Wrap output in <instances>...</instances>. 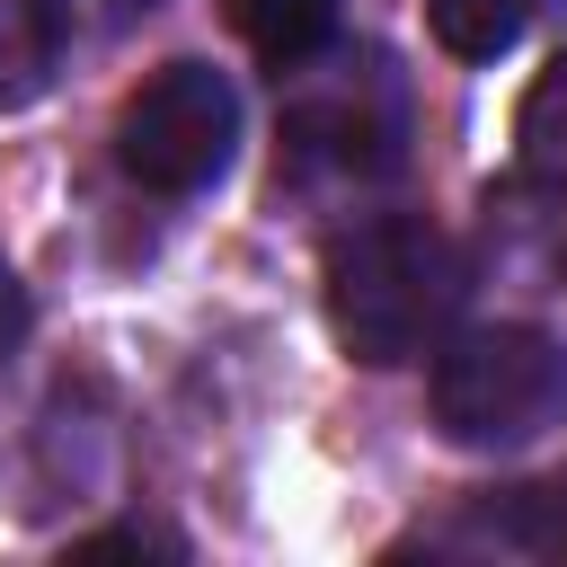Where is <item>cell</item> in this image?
<instances>
[{
  "label": "cell",
  "mask_w": 567,
  "mask_h": 567,
  "mask_svg": "<svg viewBox=\"0 0 567 567\" xmlns=\"http://www.w3.org/2000/svg\"><path fill=\"white\" fill-rule=\"evenodd\" d=\"M106 549H177V540L151 532V523H115V532H89V540H80V558H106Z\"/></svg>",
  "instance_id": "9c48e42d"
},
{
  "label": "cell",
  "mask_w": 567,
  "mask_h": 567,
  "mask_svg": "<svg viewBox=\"0 0 567 567\" xmlns=\"http://www.w3.org/2000/svg\"><path fill=\"white\" fill-rule=\"evenodd\" d=\"M461 292H470V266H461L452 230H434L425 213H372V221L337 230L328 257H319L328 328L372 372L416 363L425 346H443Z\"/></svg>",
  "instance_id": "6da1fadb"
},
{
  "label": "cell",
  "mask_w": 567,
  "mask_h": 567,
  "mask_svg": "<svg viewBox=\"0 0 567 567\" xmlns=\"http://www.w3.org/2000/svg\"><path fill=\"white\" fill-rule=\"evenodd\" d=\"M434 425L443 443L461 452H514V443H540L558 416H567V346L549 328H523V319H496V328H470L434 354Z\"/></svg>",
  "instance_id": "7a4b0ae2"
},
{
  "label": "cell",
  "mask_w": 567,
  "mask_h": 567,
  "mask_svg": "<svg viewBox=\"0 0 567 567\" xmlns=\"http://www.w3.org/2000/svg\"><path fill=\"white\" fill-rule=\"evenodd\" d=\"M221 18H230V35H239L257 62H275V71L328 53V35H337V0H221Z\"/></svg>",
  "instance_id": "8992f818"
},
{
  "label": "cell",
  "mask_w": 567,
  "mask_h": 567,
  "mask_svg": "<svg viewBox=\"0 0 567 567\" xmlns=\"http://www.w3.org/2000/svg\"><path fill=\"white\" fill-rule=\"evenodd\" d=\"M514 159L532 186H567V62H549L514 115Z\"/></svg>",
  "instance_id": "ba28073f"
},
{
  "label": "cell",
  "mask_w": 567,
  "mask_h": 567,
  "mask_svg": "<svg viewBox=\"0 0 567 567\" xmlns=\"http://www.w3.org/2000/svg\"><path fill=\"white\" fill-rule=\"evenodd\" d=\"M62 53H71L62 0H0V115L35 106L62 80Z\"/></svg>",
  "instance_id": "5b68a950"
},
{
  "label": "cell",
  "mask_w": 567,
  "mask_h": 567,
  "mask_svg": "<svg viewBox=\"0 0 567 567\" xmlns=\"http://www.w3.org/2000/svg\"><path fill=\"white\" fill-rule=\"evenodd\" d=\"M239 89L213 62H159L115 115V168L151 195H204L230 177Z\"/></svg>",
  "instance_id": "3957f363"
},
{
  "label": "cell",
  "mask_w": 567,
  "mask_h": 567,
  "mask_svg": "<svg viewBox=\"0 0 567 567\" xmlns=\"http://www.w3.org/2000/svg\"><path fill=\"white\" fill-rule=\"evenodd\" d=\"M284 159L301 177H390L408 159V89H399V71L381 53H337L319 71L292 62Z\"/></svg>",
  "instance_id": "277c9868"
},
{
  "label": "cell",
  "mask_w": 567,
  "mask_h": 567,
  "mask_svg": "<svg viewBox=\"0 0 567 567\" xmlns=\"http://www.w3.org/2000/svg\"><path fill=\"white\" fill-rule=\"evenodd\" d=\"M115 9H124V18H133V9H159V0H115Z\"/></svg>",
  "instance_id": "8fae6325"
},
{
  "label": "cell",
  "mask_w": 567,
  "mask_h": 567,
  "mask_svg": "<svg viewBox=\"0 0 567 567\" xmlns=\"http://www.w3.org/2000/svg\"><path fill=\"white\" fill-rule=\"evenodd\" d=\"M532 18H540V0H425V27H434V44H443L452 62H496V53H514V44L532 35Z\"/></svg>",
  "instance_id": "52a82bcc"
},
{
  "label": "cell",
  "mask_w": 567,
  "mask_h": 567,
  "mask_svg": "<svg viewBox=\"0 0 567 567\" xmlns=\"http://www.w3.org/2000/svg\"><path fill=\"white\" fill-rule=\"evenodd\" d=\"M18 346H27V284L0 266V363H9Z\"/></svg>",
  "instance_id": "30bf717a"
}]
</instances>
